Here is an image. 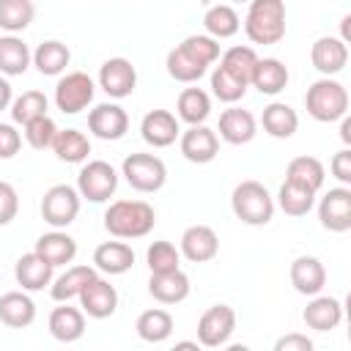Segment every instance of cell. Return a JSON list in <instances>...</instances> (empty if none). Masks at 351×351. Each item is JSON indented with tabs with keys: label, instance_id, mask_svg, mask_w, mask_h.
Instances as JSON below:
<instances>
[{
	"label": "cell",
	"instance_id": "obj_1",
	"mask_svg": "<svg viewBox=\"0 0 351 351\" xmlns=\"http://www.w3.org/2000/svg\"><path fill=\"white\" fill-rule=\"evenodd\" d=\"M156 211L145 200H115L104 211V230L115 239H143L154 230Z\"/></svg>",
	"mask_w": 351,
	"mask_h": 351
},
{
	"label": "cell",
	"instance_id": "obj_2",
	"mask_svg": "<svg viewBox=\"0 0 351 351\" xmlns=\"http://www.w3.org/2000/svg\"><path fill=\"white\" fill-rule=\"evenodd\" d=\"M244 33L252 44H280L285 36V0H250Z\"/></svg>",
	"mask_w": 351,
	"mask_h": 351
},
{
	"label": "cell",
	"instance_id": "obj_3",
	"mask_svg": "<svg viewBox=\"0 0 351 351\" xmlns=\"http://www.w3.org/2000/svg\"><path fill=\"white\" fill-rule=\"evenodd\" d=\"M230 208L244 225H269L274 217V197L261 181H241L230 195Z\"/></svg>",
	"mask_w": 351,
	"mask_h": 351
},
{
	"label": "cell",
	"instance_id": "obj_4",
	"mask_svg": "<svg viewBox=\"0 0 351 351\" xmlns=\"http://www.w3.org/2000/svg\"><path fill=\"white\" fill-rule=\"evenodd\" d=\"M304 107L310 112V118L321 121V123H332L340 121L348 112V90L329 77L315 80L307 93H304Z\"/></svg>",
	"mask_w": 351,
	"mask_h": 351
},
{
	"label": "cell",
	"instance_id": "obj_5",
	"mask_svg": "<svg viewBox=\"0 0 351 351\" xmlns=\"http://www.w3.org/2000/svg\"><path fill=\"white\" fill-rule=\"evenodd\" d=\"M121 176L137 192H159L167 181V167L154 154H129L121 165Z\"/></svg>",
	"mask_w": 351,
	"mask_h": 351
},
{
	"label": "cell",
	"instance_id": "obj_6",
	"mask_svg": "<svg viewBox=\"0 0 351 351\" xmlns=\"http://www.w3.org/2000/svg\"><path fill=\"white\" fill-rule=\"evenodd\" d=\"M118 189V173L110 162L104 159H93V162H85L80 176H77V192L80 197L90 200V203H104L115 195Z\"/></svg>",
	"mask_w": 351,
	"mask_h": 351
},
{
	"label": "cell",
	"instance_id": "obj_7",
	"mask_svg": "<svg viewBox=\"0 0 351 351\" xmlns=\"http://www.w3.org/2000/svg\"><path fill=\"white\" fill-rule=\"evenodd\" d=\"M80 214V192L69 184H55L41 197V217L52 228H69Z\"/></svg>",
	"mask_w": 351,
	"mask_h": 351
},
{
	"label": "cell",
	"instance_id": "obj_8",
	"mask_svg": "<svg viewBox=\"0 0 351 351\" xmlns=\"http://www.w3.org/2000/svg\"><path fill=\"white\" fill-rule=\"evenodd\" d=\"M93 93H96V85L85 71H69L55 85V104L60 112L77 115L93 101Z\"/></svg>",
	"mask_w": 351,
	"mask_h": 351
},
{
	"label": "cell",
	"instance_id": "obj_9",
	"mask_svg": "<svg viewBox=\"0 0 351 351\" xmlns=\"http://www.w3.org/2000/svg\"><path fill=\"white\" fill-rule=\"evenodd\" d=\"M236 332V313L230 304H211L197 321V343L206 348H222Z\"/></svg>",
	"mask_w": 351,
	"mask_h": 351
},
{
	"label": "cell",
	"instance_id": "obj_10",
	"mask_svg": "<svg viewBox=\"0 0 351 351\" xmlns=\"http://www.w3.org/2000/svg\"><path fill=\"white\" fill-rule=\"evenodd\" d=\"M99 88L110 99H126L137 88V71L126 58H110L99 69Z\"/></svg>",
	"mask_w": 351,
	"mask_h": 351
},
{
	"label": "cell",
	"instance_id": "obj_11",
	"mask_svg": "<svg viewBox=\"0 0 351 351\" xmlns=\"http://www.w3.org/2000/svg\"><path fill=\"white\" fill-rule=\"evenodd\" d=\"M88 129L93 137L99 140H121L126 132H129V115L121 104H112V101H104V104H96L90 112H88Z\"/></svg>",
	"mask_w": 351,
	"mask_h": 351
},
{
	"label": "cell",
	"instance_id": "obj_12",
	"mask_svg": "<svg viewBox=\"0 0 351 351\" xmlns=\"http://www.w3.org/2000/svg\"><path fill=\"white\" fill-rule=\"evenodd\" d=\"M318 219L332 233L351 230V189L348 186L329 189L318 203Z\"/></svg>",
	"mask_w": 351,
	"mask_h": 351
},
{
	"label": "cell",
	"instance_id": "obj_13",
	"mask_svg": "<svg viewBox=\"0 0 351 351\" xmlns=\"http://www.w3.org/2000/svg\"><path fill=\"white\" fill-rule=\"evenodd\" d=\"M178 145H181L184 159H189L195 165H208L219 154V137H217V132L208 129V126H203V123H195L186 132H181L178 134Z\"/></svg>",
	"mask_w": 351,
	"mask_h": 351
},
{
	"label": "cell",
	"instance_id": "obj_14",
	"mask_svg": "<svg viewBox=\"0 0 351 351\" xmlns=\"http://www.w3.org/2000/svg\"><path fill=\"white\" fill-rule=\"evenodd\" d=\"M77 299H80L82 313H88L90 318H110L118 310V291H115V285H110L99 274L80 291Z\"/></svg>",
	"mask_w": 351,
	"mask_h": 351
},
{
	"label": "cell",
	"instance_id": "obj_15",
	"mask_svg": "<svg viewBox=\"0 0 351 351\" xmlns=\"http://www.w3.org/2000/svg\"><path fill=\"white\" fill-rule=\"evenodd\" d=\"M140 134H143V140L148 145L167 148V145H173L178 140L181 126H178V118L170 110H151L140 121Z\"/></svg>",
	"mask_w": 351,
	"mask_h": 351
},
{
	"label": "cell",
	"instance_id": "obj_16",
	"mask_svg": "<svg viewBox=\"0 0 351 351\" xmlns=\"http://www.w3.org/2000/svg\"><path fill=\"white\" fill-rule=\"evenodd\" d=\"M310 60L313 66L324 74V77H332V74H340L348 63V47L343 38L337 36H321L313 41L310 47Z\"/></svg>",
	"mask_w": 351,
	"mask_h": 351
},
{
	"label": "cell",
	"instance_id": "obj_17",
	"mask_svg": "<svg viewBox=\"0 0 351 351\" xmlns=\"http://www.w3.org/2000/svg\"><path fill=\"white\" fill-rule=\"evenodd\" d=\"M178 252L186 261H192V263H206V261H214L217 258L219 239H217L214 228H208V225H189L181 233V250Z\"/></svg>",
	"mask_w": 351,
	"mask_h": 351
},
{
	"label": "cell",
	"instance_id": "obj_18",
	"mask_svg": "<svg viewBox=\"0 0 351 351\" xmlns=\"http://www.w3.org/2000/svg\"><path fill=\"white\" fill-rule=\"evenodd\" d=\"M291 285L302 293V296H315L324 291L326 285V269L318 258L313 255H299L291 263Z\"/></svg>",
	"mask_w": 351,
	"mask_h": 351
},
{
	"label": "cell",
	"instance_id": "obj_19",
	"mask_svg": "<svg viewBox=\"0 0 351 351\" xmlns=\"http://www.w3.org/2000/svg\"><path fill=\"white\" fill-rule=\"evenodd\" d=\"M258 132V123H255V115L250 110H241V107H228L222 110L219 115V137L230 145H244L255 137Z\"/></svg>",
	"mask_w": 351,
	"mask_h": 351
},
{
	"label": "cell",
	"instance_id": "obj_20",
	"mask_svg": "<svg viewBox=\"0 0 351 351\" xmlns=\"http://www.w3.org/2000/svg\"><path fill=\"white\" fill-rule=\"evenodd\" d=\"M52 271H55V266L47 263L36 250L25 252L14 266V277L22 285V291H44L52 282Z\"/></svg>",
	"mask_w": 351,
	"mask_h": 351
},
{
	"label": "cell",
	"instance_id": "obj_21",
	"mask_svg": "<svg viewBox=\"0 0 351 351\" xmlns=\"http://www.w3.org/2000/svg\"><path fill=\"white\" fill-rule=\"evenodd\" d=\"M148 293L159 302V304H178L189 296V277L181 269L173 271H159L151 274L148 280Z\"/></svg>",
	"mask_w": 351,
	"mask_h": 351
},
{
	"label": "cell",
	"instance_id": "obj_22",
	"mask_svg": "<svg viewBox=\"0 0 351 351\" xmlns=\"http://www.w3.org/2000/svg\"><path fill=\"white\" fill-rule=\"evenodd\" d=\"M302 321L315 332H332L343 321V304L335 296H318L315 293L313 302H307V307L302 313Z\"/></svg>",
	"mask_w": 351,
	"mask_h": 351
},
{
	"label": "cell",
	"instance_id": "obj_23",
	"mask_svg": "<svg viewBox=\"0 0 351 351\" xmlns=\"http://www.w3.org/2000/svg\"><path fill=\"white\" fill-rule=\"evenodd\" d=\"M288 77L291 74H288L282 60H277V58H258V63L252 69V77H250V85L258 88L266 96H277L280 90H285Z\"/></svg>",
	"mask_w": 351,
	"mask_h": 351
},
{
	"label": "cell",
	"instance_id": "obj_24",
	"mask_svg": "<svg viewBox=\"0 0 351 351\" xmlns=\"http://www.w3.org/2000/svg\"><path fill=\"white\" fill-rule=\"evenodd\" d=\"M36 252H38L47 263H52V266H66V263H71L74 255H77V241H74L66 230L55 228V230L38 236Z\"/></svg>",
	"mask_w": 351,
	"mask_h": 351
},
{
	"label": "cell",
	"instance_id": "obj_25",
	"mask_svg": "<svg viewBox=\"0 0 351 351\" xmlns=\"http://www.w3.org/2000/svg\"><path fill=\"white\" fill-rule=\"evenodd\" d=\"M93 266L104 274H126L134 266V250L123 241H104L93 250Z\"/></svg>",
	"mask_w": 351,
	"mask_h": 351
},
{
	"label": "cell",
	"instance_id": "obj_26",
	"mask_svg": "<svg viewBox=\"0 0 351 351\" xmlns=\"http://www.w3.org/2000/svg\"><path fill=\"white\" fill-rule=\"evenodd\" d=\"M0 321L11 329H25L36 321V304L25 291H8L0 296Z\"/></svg>",
	"mask_w": 351,
	"mask_h": 351
},
{
	"label": "cell",
	"instance_id": "obj_27",
	"mask_svg": "<svg viewBox=\"0 0 351 351\" xmlns=\"http://www.w3.org/2000/svg\"><path fill=\"white\" fill-rule=\"evenodd\" d=\"M49 335L60 343H74L85 335V313L69 304H60L49 313Z\"/></svg>",
	"mask_w": 351,
	"mask_h": 351
},
{
	"label": "cell",
	"instance_id": "obj_28",
	"mask_svg": "<svg viewBox=\"0 0 351 351\" xmlns=\"http://www.w3.org/2000/svg\"><path fill=\"white\" fill-rule=\"evenodd\" d=\"M30 63H33V52L27 49V44L16 33L0 36V74L19 77L27 71Z\"/></svg>",
	"mask_w": 351,
	"mask_h": 351
},
{
	"label": "cell",
	"instance_id": "obj_29",
	"mask_svg": "<svg viewBox=\"0 0 351 351\" xmlns=\"http://www.w3.org/2000/svg\"><path fill=\"white\" fill-rule=\"evenodd\" d=\"M261 123L266 129V134L277 137V140H288L296 134L299 129V115L291 104L285 101H271L269 107H263V115H261Z\"/></svg>",
	"mask_w": 351,
	"mask_h": 351
},
{
	"label": "cell",
	"instance_id": "obj_30",
	"mask_svg": "<svg viewBox=\"0 0 351 351\" xmlns=\"http://www.w3.org/2000/svg\"><path fill=\"white\" fill-rule=\"evenodd\" d=\"M52 151L66 165H82L90 154V140L80 129H58L52 140Z\"/></svg>",
	"mask_w": 351,
	"mask_h": 351
},
{
	"label": "cell",
	"instance_id": "obj_31",
	"mask_svg": "<svg viewBox=\"0 0 351 351\" xmlns=\"http://www.w3.org/2000/svg\"><path fill=\"white\" fill-rule=\"evenodd\" d=\"M96 277V266H71L66 269L58 280L49 282V296L55 302H69V299H77L80 291Z\"/></svg>",
	"mask_w": 351,
	"mask_h": 351
},
{
	"label": "cell",
	"instance_id": "obj_32",
	"mask_svg": "<svg viewBox=\"0 0 351 351\" xmlns=\"http://www.w3.org/2000/svg\"><path fill=\"white\" fill-rule=\"evenodd\" d=\"M69 60H71L69 47H66L63 41H55V38L38 44L36 52H33V66H36L44 77H58V74H63L66 66H69Z\"/></svg>",
	"mask_w": 351,
	"mask_h": 351
},
{
	"label": "cell",
	"instance_id": "obj_33",
	"mask_svg": "<svg viewBox=\"0 0 351 351\" xmlns=\"http://www.w3.org/2000/svg\"><path fill=\"white\" fill-rule=\"evenodd\" d=\"M134 329H137L140 340H145V343H165L173 335V315L162 307H151L137 315Z\"/></svg>",
	"mask_w": 351,
	"mask_h": 351
},
{
	"label": "cell",
	"instance_id": "obj_34",
	"mask_svg": "<svg viewBox=\"0 0 351 351\" xmlns=\"http://www.w3.org/2000/svg\"><path fill=\"white\" fill-rule=\"evenodd\" d=\"M203 27H206V36H211V38H230V36H236L239 33V27H241V19H239V14H236V8L233 5H228V3H217V5H211L208 11H206V16H203Z\"/></svg>",
	"mask_w": 351,
	"mask_h": 351
},
{
	"label": "cell",
	"instance_id": "obj_35",
	"mask_svg": "<svg viewBox=\"0 0 351 351\" xmlns=\"http://www.w3.org/2000/svg\"><path fill=\"white\" fill-rule=\"evenodd\" d=\"M176 110H178V118L189 126L195 123H203L208 115H211V96L203 90V88H184L178 93V101H176Z\"/></svg>",
	"mask_w": 351,
	"mask_h": 351
},
{
	"label": "cell",
	"instance_id": "obj_36",
	"mask_svg": "<svg viewBox=\"0 0 351 351\" xmlns=\"http://www.w3.org/2000/svg\"><path fill=\"white\" fill-rule=\"evenodd\" d=\"M285 178L288 181H296L313 192H318L324 186V178H326V170L321 165V159L315 156H293L285 167Z\"/></svg>",
	"mask_w": 351,
	"mask_h": 351
},
{
	"label": "cell",
	"instance_id": "obj_37",
	"mask_svg": "<svg viewBox=\"0 0 351 351\" xmlns=\"http://www.w3.org/2000/svg\"><path fill=\"white\" fill-rule=\"evenodd\" d=\"M315 203V192L296 184V181H282L280 192H277V206L288 214V217H304Z\"/></svg>",
	"mask_w": 351,
	"mask_h": 351
},
{
	"label": "cell",
	"instance_id": "obj_38",
	"mask_svg": "<svg viewBox=\"0 0 351 351\" xmlns=\"http://www.w3.org/2000/svg\"><path fill=\"white\" fill-rule=\"evenodd\" d=\"M165 66H167V74H170L176 82H184V85L197 82V80L208 71V66H203V63H197L195 58H189L181 47H176V49H170V52H167Z\"/></svg>",
	"mask_w": 351,
	"mask_h": 351
},
{
	"label": "cell",
	"instance_id": "obj_39",
	"mask_svg": "<svg viewBox=\"0 0 351 351\" xmlns=\"http://www.w3.org/2000/svg\"><path fill=\"white\" fill-rule=\"evenodd\" d=\"M36 16L33 0H0V27L5 33H22Z\"/></svg>",
	"mask_w": 351,
	"mask_h": 351
},
{
	"label": "cell",
	"instance_id": "obj_40",
	"mask_svg": "<svg viewBox=\"0 0 351 351\" xmlns=\"http://www.w3.org/2000/svg\"><path fill=\"white\" fill-rule=\"evenodd\" d=\"M255 63H258V55H255L252 47H230L219 58V66L225 71H230L233 77H239L241 82H247V85H250V77H252Z\"/></svg>",
	"mask_w": 351,
	"mask_h": 351
},
{
	"label": "cell",
	"instance_id": "obj_41",
	"mask_svg": "<svg viewBox=\"0 0 351 351\" xmlns=\"http://www.w3.org/2000/svg\"><path fill=\"white\" fill-rule=\"evenodd\" d=\"M47 96L41 93V90H25L22 96H16L14 101H11V121L14 123H27V121H33V118H38V115H47Z\"/></svg>",
	"mask_w": 351,
	"mask_h": 351
},
{
	"label": "cell",
	"instance_id": "obj_42",
	"mask_svg": "<svg viewBox=\"0 0 351 351\" xmlns=\"http://www.w3.org/2000/svg\"><path fill=\"white\" fill-rule=\"evenodd\" d=\"M247 88H250L247 82H241L239 77H233V74L225 71L222 66H217V69L211 71V93H214L219 101H225V104H233V101L244 99Z\"/></svg>",
	"mask_w": 351,
	"mask_h": 351
},
{
	"label": "cell",
	"instance_id": "obj_43",
	"mask_svg": "<svg viewBox=\"0 0 351 351\" xmlns=\"http://www.w3.org/2000/svg\"><path fill=\"white\" fill-rule=\"evenodd\" d=\"M145 263L151 269V274H159V271H173L178 269L181 263V252L170 244V241H154L145 252Z\"/></svg>",
	"mask_w": 351,
	"mask_h": 351
},
{
	"label": "cell",
	"instance_id": "obj_44",
	"mask_svg": "<svg viewBox=\"0 0 351 351\" xmlns=\"http://www.w3.org/2000/svg\"><path fill=\"white\" fill-rule=\"evenodd\" d=\"M55 134H58V126H55V121H52L49 115H38V118H33V121L25 123V140H27V145L36 148V151L52 148Z\"/></svg>",
	"mask_w": 351,
	"mask_h": 351
},
{
	"label": "cell",
	"instance_id": "obj_45",
	"mask_svg": "<svg viewBox=\"0 0 351 351\" xmlns=\"http://www.w3.org/2000/svg\"><path fill=\"white\" fill-rule=\"evenodd\" d=\"M178 47H181L189 58H195L197 63H203V66H211V63L219 60V44H217V38H211V36H186Z\"/></svg>",
	"mask_w": 351,
	"mask_h": 351
},
{
	"label": "cell",
	"instance_id": "obj_46",
	"mask_svg": "<svg viewBox=\"0 0 351 351\" xmlns=\"http://www.w3.org/2000/svg\"><path fill=\"white\" fill-rule=\"evenodd\" d=\"M19 211V195L8 181H0V228H5Z\"/></svg>",
	"mask_w": 351,
	"mask_h": 351
},
{
	"label": "cell",
	"instance_id": "obj_47",
	"mask_svg": "<svg viewBox=\"0 0 351 351\" xmlns=\"http://www.w3.org/2000/svg\"><path fill=\"white\" fill-rule=\"evenodd\" d=\"M22 134L16 132L14 123H0V159H11L19 154Z\"/></svg>",
	"mask_w": 351,
	"mask_h": 351
},
{
	"label": "cell",
	"instance_id": "obj_48",
	"mask_svg": "<svg viewBox=\"0 0 351 351\" xmlns=\"http://www.w3.org/2000/svg\"><path fill=\"white\" fill-rule=\"evenodd\" d=\"M329 167H332V176H335L343 186H348V184H351V151H348V148L337 151V154L332 156Z\"/></svg>",
	"mask_w": 351,
	"mask_h": 351
},
{
	"label": "cell",
	"instance_id": "obj_49",
	"mask_svg": "<svg viewBox=\"0 0 351 351\" xmlns=\"http://www.w3.org/2000/svg\"><path fill=\"white\" fill-rule=\"evenodd\" d=\"M274 351H313V340L302 332H291L274 343Z\"/></svg>",
	"mask_w": 351,
	"mask_h": 351
},
{
	"label": "cell",
	"instance_id": "obj_50",
	"mask_svg": "<svg viewBox=\"0 0 351 351\" xmlns=\"http://www.w3.org/2000/svg\"><path fill=\"white\" fill-rule=\"evenodd\" d=\"M11 101H14L11 82H8L5 77H0V112H3V110H8V107H11Z\"/></svg>",
	"mask_w": 351,
	"mask_h": 351
},
{
	"label": "cell",
	"instance_id": "obj_51",
	"mask_svg": "<svg viewBox=\"0 0 351 351\" xmlns=\"http://www.w3.org/2000/svg\"><path fill=\"white\" fill-rule=\"evenodd\" d=\"M340 121H343V123H340V140H343L346 145H351V118L343 115Z\"/></svg>",
	"mask_w": 351,
	"mask_h": 351
},
{
	"label": "cell",
	"instance_id": "obj_52",
	"mask_svg": "<svg viewBox=\"0 0 351 351\" xmlns=\"http://www.w3.org/2000/svg\"><path fill=\"white\" fill-rule=\"evenodd\" d=\"M200 343H192V340H181V343H176V348H197Z\"/></svg>",
	"mask_w": 351,
	"mask_h": 351
},
{
	"label": "cell",
	"instance_id": "obj_53",
	"mask_svg": "<svg viewBox=\"0 0 351 351\" xmlns=\"http://www.w3.org/2000/svg\"><path fill=\"white\" fill-rule=\"evenodd\" d=\"M230 3H250V0H230Z\"/></svg>",
	"mask_w": 351,
	"mask_h": 351
}]
</instances>
